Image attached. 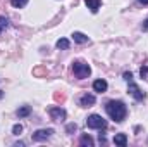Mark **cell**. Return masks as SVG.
Instances as JSON below:
<instances>
[{
    "mask_svg": "<svg viewBox=\"0 0 148 147\" xmlns=\"http://www.w3.org/2000/svg\"><path fill=\"white\" fill-rule=\"evenodd\" d=\"M93 90L103 94V92L107 90V81H105V80H97V81H93Z\"/></svg>",
    "mask_w": 148,
    "mask_h": 147,
    "instance_id": "cell-7",
    "label": "cell"
},
{
    "mask_svg": "<svg viewBox=\"0 0 148 147\" xmlns=\"http://www.w3.org/2000/svg\"><path fill=\"white\" fill-rule=\"evenodd\" d=\"M0 26H2V28L7 26V19H5V17H0Z\"/></svg>",
    "mask_w": 148,
    "mask_h": 147,
    "instance_id": "cell-20",
    "label": "cell"
},
{
    "mask_svg": "<svg viewBox=\"0 0 148 147\" xmlns=\"http://www.w3.org/2000/svg\"><path fill=\"white\" fill-rule=\"evenodd\" d=\"M114 142H115V146L124 147L126 144H127V137H126V133H117V135L114 137Z\"/></svg>",
    "mask_w": 148,
    "mask_h": 147,
    "instance_id": "cell-9",
    "label": "cell"
},
{
    "mask_svg": "<svg viewBox=\"0 0 148 147\" xmlns=\"http://www.w3.org/2000/svg\"><path fill=\"white\" fill-rule=\"evenodd\" d=\"M129 92H131V95L136 99V101H143L145 99V94L138 88V85L136 83H133V81H129Z\"/></svg>",
    "mask_w": 148,
    "mask_h": 147,
    "instance_id": "cell-5",
    "label": "cell"
},
{
    "mask_svg": "<svg viewBox=\"0 0 148 147\" xmlns=\"http://www.w3.org/2000/svg\"><path fill=\"white\" fill-rule=\"evenodd\" d=\"M0 31H2V26H0Z\"/></svg>",
    "mask_w": 148,
    "mask_h": 147,
    "instance_id": "cell-26",
    "label": "cell"
},
{
    "mask_svg": "<svg viewBox=\"0 0 148 147\" xmlns=\"http://www.w3.org/2000/svg\"><path fill=\"white\" fill-rule=\"evenodd\" d=\"M29 112H31V107H29V106H23L21 109H17V116H19V118H24V116H28Z\"/></svg>",
    "mask_w": 148,
    "mask_h": 147,
    "instance_id": "cell-14",
    "label": "cell"
},
{
    "mask_svg": "<svg viewBox=\"0 0 148 147\" xmlns=\"http://www.w3.org/2000/svg\"><path fill=\"white\" fill-rule=\"evenodd\" d=\"M69 45H71V43H69L67 38H60V40H57V49H64V50H66V49H69Z\"/></svg>",
    "mask_w": 148,
    "mask_h": 147,
    "instance_id": "cell-13",
    "label": "cell"
},
{
    "mask_svg": "<svg viewBox=\"0 0 148 147\" xmlns=\"http://www.w3.org/2000/svg\"><path fill=\"white\" fill-rule=\"evenodd\" d=\"M53 99L62 104V102L66 101V94H64V92H55V94H53Z\"/></svg>",
    "mask_w": 148,
    "mask_h": 147,
    "instance_id": "cell-15",
    "label": "cell"
},
{
    "mask_svg": "<svg viewBox=\"0 0 148 147\" xmlns=\"http://www.w3.org/2000/svg\"><path fill=\"white\" fill-rule=\"evenodd\" d=\"M48 114L55 121H64L66 119V111L62 109V107H50L48 109Z\"/></svg>",
    "mask_w": 148,
    "mask_h": 147,
    "instance_id": "cell-4",
    "label": "cell"
},
{
    "mask_svg": "<svg viewBox=\"0 0 148 147\" xmlns=\"http://www.w3.org/2000/svg\"><path fill=\"white\" fill-rule=\"evenodd\" d=\"M33 73L36 74V76H41V74H45V73H47V71H45V69H43V68H36V69H35V71H33Z\"/></svg>",
    "mask_w": 148,
    "mask_h": 147,
    "instance_id": "cell-19",
    "label": "cell"
},
{
    "mask_svg": "<svg viewBox=\"0 0 148 147\" xmlns=\"http://www.w3.org/2000/svg\"><path fill=\"white\" fill-rule=\"evenodd\" d=\"M140 3H143V5H148V0H140Z\"/></svg>",
    "mask_w": 148,
    "mask_h": 147,
    "instance_id": "cell-24",
    "label": "cell"
},
{
    "mask_svg": "<svg viewBox=\"0 0 148 147\" xmlns=\"http://www.w3.org/2000/svg\"><path fill=\"white\" fill-rule=\"evenodd\" d=\"M93 104H95V95L86 94V95L81 97V106H83V107H91Z\"/></svg>",
    "mask_w": 148,
    "mask_h": 147,
    "instance_id": "cell-8",
    "label": "cell"
},
{
    "mask_svg": "<svg viewBox=\"0 0 148 147\" xmlns=\"http://www.w3.org/2000/svg\"><path fill=\"white\" fill-rule=\"evenodd\" d=\"M86 2V5H88V9L91 10V12H97L98 9H100V0H84Z\"/></svg>",
    "mask_w": 148,
    "mask_h": 147,
    "instance_id": "cell-10",
    "label": "cell"
},
{
    "mask_svg": "<svg viewBox=\"0 0 148 147\" xmlns=\"http://www.w3.org/2000/svg\"><path fill=\"white\" fill-rule=\"evenodd\" d=\"M21 132H23V126H21V125H14V128H12V133H14V135H19Z\"/></svg>",
    "mask_w": 148,
    "mask_h": 147,
    "instance_id": "cell-17",
    "label": "cell"
},
{
    "mask_svg": "<svg viewBox=\"0 0 148 147\" xmlns=\"http://www.w3.org/2000/svg\"><path fill=\"white\" fill-rule=\"evenodd\" d=\"M140 74H141L143 78H147V74H148V66H143V68L140 69Z\"/></svg>",
    "mask_w": 148,
    "mask_h": 147,
    "instance_id": "cell-18",
    "label": "cell"
},
{
    "mask_svg": "<svg viewBox=\"0 0 148 147\" xmlns=\"http://www.w3.org/2000/svg\"><path fill=\"white\" fill-rule=\"evenodd\" d=\"M79 142H81V146H88V147H91L95 142H93V139L90 137V135H83L81 139H79Z\"/></svg>",
    "mask_w": 148,
    "mask_h": 147,
    "instance_id": "cell-12",
    "label": "cell"
},
{
    "mask_svg": "<svg viewBox=\"0 0 148 147\" xmlns=\"http://www.w3.org/2000/svg\"><path fill=\"white\" fill-rule=\"evenodd\" d=\"M10 3H12L14 7H17V9H21V7H24V5L28 3V0H10Z\"/></svg>",
    "mask_w": 148,
    "mask_h": 147,
    "instance_id": "cell-16",
    "label": "cell"
},
{
    "mask_svg": "<svg viewBox=\"0 0 148 147\" xmlns=\"http://www.w3.org/2000/svg\"><path fill=\"white\" fill-rule=\"evenodd\" d=\"M2 95H3V94H2V92H0V97H2Z\"/></svg>",
    "mask_w": 148,
    "mask_h": 147,
    "instance_id": "cell-25",
    "label": "cell"
},
{
    "mask_svg": "<svg viewBox=\"0 0 148 147\" xmlns=\"http://www.w3.org/2000/svg\"><path fill=\"white\" fill-rule=\"evenodd\" d=\"M86 125H88V128H98V130L107 128V121H105L102 116H98V114H91V116H88Z\"/></svg>",
    "mask_w": 148,
    "mask_h": 147,
    "instance_id": "cell-2",
    "label": "cell"
},
{
    "mask_svg": "<svg viewBox=\"0 0 148 147\" xmlns=\"http://www.w3.org/2000/svg\"><path fill=\"white\" fill-rule=\"evenodd\" d=\"M74 130H76V125H69L67 126V132H74Z\"/></svg>",
    "mask_w": 148,
    "mask_h": 147,
    "instance_id": "cell-22",
    "label": "cell"
},
{
    "mask_svg": "<svg viewBox=\"0 0 148 147\" xmlns=\"http://www.w3.org/2000/svg\"><path fill=\"white\" fill-rule=\"evenodd\" d=\"M52 133H53V130H52V128H47V130H38V132H35V133H33V140H36V142H38V140H47Z\"/></svg>",
    "mask_w": 148,
    "mask_h": 147,
    "instance_id": "cell-6",
    "label": "cell"
},
{
    "mask_svg": "<svg viewBox=\"0 0 148 147\" xmlns=\"http://www.w3.org/2000/svg\"><path fill=\"white\" fill-rule=\"evenodd\" d=\"M143 30H145V31H148V19L143 23Z\"/></svg>",
    "mask_w": 148,
    "mask_h": 147,
    "instance_id": "cell-23",
    "label": "cell"
},
{
    "mask_svg": "<svg viewBox=\"0 0 148 147\" xmlns=\"http://www.w3.org/2000/svg\"><path fill=\"white\" fill-rule=\"evenodd\" d=\"M105 109L109 112V116H110L114 121H117V123H121L126 118V112H127L124 102H121V101H109L107 106H105Z\"/></svg>",
    "mask_w": 148,
    "mask_h": 147,
    "instance_id": "cell-1",
    "label": "cell"
},
{
    "mask_svg": "<svg viewBox=\"0 0 148 147\" xmlns=\"http://www.w3.org/2000/svg\"><path fill=\"white\" fill-rule=\"evenodd\" d=\"M73 38H74V42H76V43H86V42H88V37H86V35H83V33H79V31H74Z\"/></svg>",
    "mask_w": 148,
    "mask_h": 147,
    "instance_id": "cell-11",
    "label": "cell"
},
{
    "mask_svg": "<svg viewBox=\"0 0 148 147\" xmlns=\"http://www.w3.org/2000/svg\"><path fill=\"white\" fill-rule=\"evenodd\" d=\"M124 78H126L127 81H131V80H133V74L131 73H124Z\"/></svg>",
    "mask_w": 148,
    "mask_h": 147,
    "instance_id": "cell-21",
    "label": "cell"
},
{
    "mask_svg": "<svg viewBox=\"0 0 148 147\" xmlns=\"http://www.w3.org/2000/svg\"><path fill=\"white\" fill-rule=\"evenodd\" d=\"M73 71H74V74H76L77 78H88L90 73H91L90 66H88L86 62H81V61H76V62L73 64Z\"/></svg>",
    "mask_w": 148,
    "mask_h": 147,
    "instance_id": "cell-3",
    "label": "cell"
}]
</instances>
